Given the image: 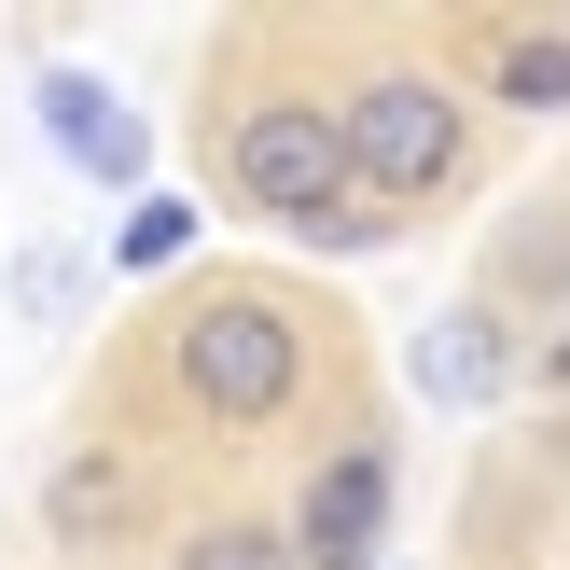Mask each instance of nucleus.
Here are the masks:
<instances>
[{"label":"nucleus","mask_w":570,"mask_h":570,"mask_svg":"<svg viewBox=\"0 0 570 570\" xmlns=\"http://www.w3.org/2000/svg\"><path fill=\"white\" fill-rule=\"evenodd\" d=\"M321 390V306L278 293V278H195L167 306V404L209 445H265L306 417Z\"/></svg>","instance_id":"obj_1"},{"label":"nucleus","mask_w":570,"mask_h":570,"mask_svg":"<svg viewBox=\"0 0 570 570\" xmlns=\"http://www.w3.org/2000/svg\"><path fill=\"white\" fill-rule=\"evenodd\" d=\"M209 181H223L237 223H265V237H293V250H390L404 237V223L348 181V139H334L321 83H250V98H223L209 111Z\"/></svg>","instance_id":"obj_2"},{"label":"nucleus","mask_w":570,"mask_h":570,"mask_svg":"<svg viewBox=\"0 0 570 570\" xmlns=\"http://www.w3.org/2000/svg\"><path fill=\"white\" fill-rule=\"evenodd\" d=\"M321 111H334V139H348V181L376 195L390 223L473 195V167H488V139H473V83L432 70V56H362L348 83H321Z\"/></svg>","instance_id":"obj_3"},{"label":"nucleus","mask_w":570,"mask_h":570,"mask_svg":"<svg viewBox=\"0 0 570 570\" xmlns=\"http://www.w3.org/2000/svg\"><path fill=\"white\" fill-rule=\"evenodd\" d=\"M42 543L70 557V570H111V557L167 543V473H154V445H139V432L56 445V473H42Z\"/></svg>","instance_id":"obj_4"},{"label":"nucleus","mask_w":570,"mask_h":570,"mask_svg":"<svg viewBox=\"0 0 570 570\" xmlns=\"http://www.w3.org/2000/svg\"><path fill=\"white\" fill-rule=\"evenodd\" d=\"M390 501H404V460H390V432H334L321 460L293 473V557L306 570H376V543H390Z\"/></svg>","instance_id":"obj_5"},{"label":"nucleus","mask_w":570,"mask_h":570,"mask_svg":"<svg viewBox=\"0 0 570 570\" xmlns=\"http://www.w3.org/2000/svg\"><path fill=\"white\" fill-rule=\"evenodd\" d=\"M28 111H42V139L83 167L98 195H139V167H154V126H139V98L126 83H98V70H42L28 83Z\"/></svg>","instance_id":"obj_6"},{"label":"nucleus","mask_w":570,"mask_h":570,"mask_svg":"<svg viewBox=\"0 0 570 570\" xmlns=\"http://www.w3.org/2000/svg\"><path fill=\"white\" fill-rule=\"evenodd\" d=\"M473 98L515 126H570V14H473Z\"/></svg>","instance_id":"obj_7"},{"label":"nucleus","mask_w":570,"mask_h":570,"mask_svg":"<svg viewBox=\"0 0 570 570\" xmlns=\"http://www.w3.org/2000/svg\"><path fill=\"white\" fill-rule=\"evenodd\" d=\"M515 362H529V334H515V321H488V306H445V321H417L404 376H417V404L473 417V404H501V390H515Z\"/></svg>","instance_id":"obj_8"},{"label":"nucleus","mask_w":570,"mask_h":570,"mask_svg":"<svg viewBox=\"0 0 570 570\" xmlns=\"http://www.w3.org/2000/svg\"><path fill=\"white\" fill-rule=\"evenodd\" d=\"M167 570H306V557H293V515L223 501V515H181V529H167Z\"/></svg>","instance_id":"obj_9"},{"label":"nucleus","mask_w":570,"mask_h":570,"mask_svg":"<svg viewBox=\"0 0 570 570\" xmlns=\"http://www.w3.org/2000/svg\"><path fill=\"white\" fill-rule=\"evenodd\" d=\"M195 223H209L195 195H139V209L111 223V278H167V265L195 250Z\"/></svg>","instance_id":"obj_10"},{"label":"nucleus","mask_w":570,"mask_h":570,"mask_svg":"<svg viewBox=\"0 0 570 570\" xmlns=\"http://www.w3.org/2000/svg\"><path fill=\"white\" fill-rule=\"evenodd\" d=\"M529 376H543V390H570V321L543 334V348H529Z\"/></svg>","instance_id":"obj_11"},{"label":"nucleus","mask_w":570,"mask_h":570,"mask_svg":"<svg viewBox=\"0 0 570 570\" xmlns=\"http://www.w3.org/2000/svg\"><path fill=\"white\" fill-rule=\"evenodd\" d=\"M557 570H570V557H557Z\"/></svg>","instance_id":"obj_12"}]
</instances>
